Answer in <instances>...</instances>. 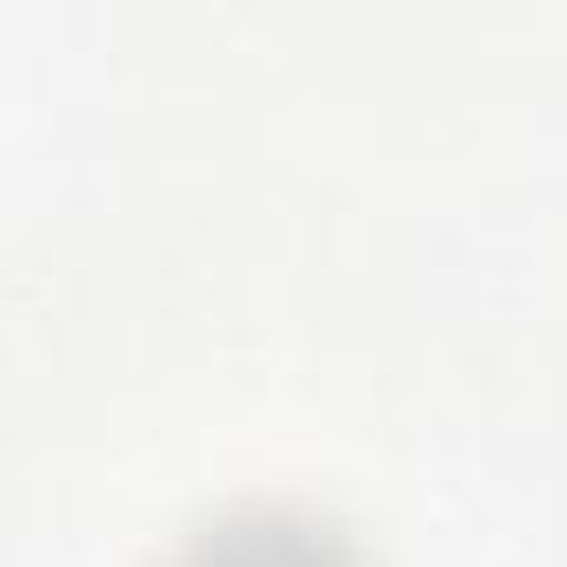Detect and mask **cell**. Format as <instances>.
Masks as SVG:
<instances>
[{
	"label": "cell",
	"mask_w": 567,
	"mask_h": 567,
	"mask_svg": "<svg viewBox=\"0 0 567 567\" xmlns=\"http://www.w3.org/2000/svg\"><path fill=\"white\" fill-rule=\"evenodd\" d=\"M167 567H368V554L341 520L315 507L254 501L194 527Z\"/></svg>",
	"instance_id": "1"
}]
</instances>
